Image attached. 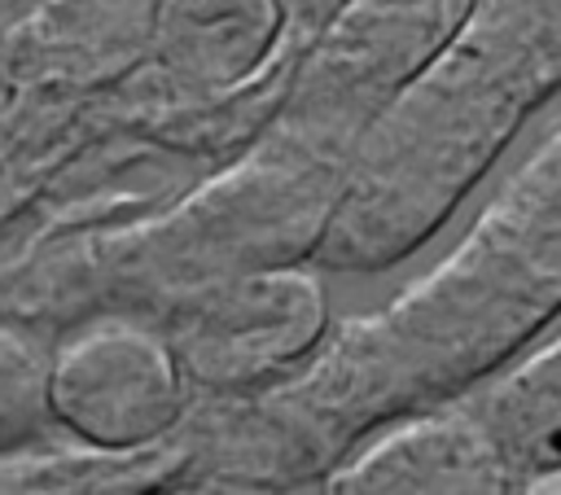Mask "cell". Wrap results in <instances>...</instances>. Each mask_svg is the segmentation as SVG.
<instances>
[{"mask_svg": "<svg viewBox=\"0 0 561 495\" xmlns=\"http://www.w3.org/2000/svg\"><path fill=\"white\" fill-rule=\"evenodd\" d=\"M561 320V127L500 184L465 241L390 311L364 320L316 385L320 438L456 403Z\"/></svg>", "mask_w": 561, "mask_h": 495, "instance_id": "6da1fadb", "label": "cell"}, {"mask_svg": "<svg viewBox=\"0 0 561 495\" xmlns=\"http://www.w3.org/2000/svg\"><path fill=\"white\" fill-rule=\"evenodd\" d=\"M561 92V0H473L368 131L329 237L351 267L416 250Z\"/></svg>", "mask_w": 561, "mask_h": 495, "instance_id": "7a4b0ae2", "label": "cell"}, {"mask_svg": "<svg viewBox=\"0 0 561 495\" xmlns=\"http://www.w3.org/2000/svg\"><path fill=\"white\" fill-rule=\"evenodd\" d=\"M342 486L355 491H517V473L486 425L469 403H438L412 412L377 447H368L346 473Z\"/></svg>", "mask_w": 561, "mask_h": 495, "instance_id": "3957f363", "label": "cell"}, {"mask_svg": "<svg viewBox=\"0 0 561 495\" xmlns=\"http://www.w3.org/2000/svg\"><path fill=\"white\" fill-rule=\"evenodd\" d=\"M469 399L495 429L517 473V491L535 473L561 469V333L517 355Z\"/></svg>", "mask_w": 561, "mask_h": 495, "instance_id": "277c9868", "label": "cell"}, {"mask_svg": "<svg viewBox=\"0 0 561 495\" xmlns=\"http://www.w3.org/2000/svg\"><path fill=\"white\" fill-rule=\"evenodd\" d=\"M522 491H535V495H561V469H543V473H535Z\"/></svg>", "mask_w": 561, "mask_h": 495, "instance_id": "5b68a950", "label": "cell"}]
</instances>
